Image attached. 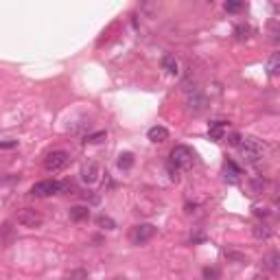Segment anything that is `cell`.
<instances>
[{
	"mask_svg": "<svg viewBox=\"0 0 280 280\" xmlns=\"http://www.w3.org/2000/svg\"><path fill=\"white\" fill-rule=\"evenodd\" d=\"M239 149H241V156H243V160H245L247 164H256L260 158H263V154H265L263 140H258V138H254V136L241 138Z\"/></svg>",
	"mask_w": 280,
	"mask_h": 280,
	"instance_id": "6da1fadb",
	"label": "cell"
},
{
	"mask_svg": "<svg viewBox=\"0 0 280 280\" xmlns=\"http://www.w3.org/2000/svg\"><path fill=\"white\" fill-rule=\"evenodd\" d=\"M195 151L190 149V147H186V145H177V147L171 151V160H169V164L173 169H177V171H188V169H193L195 167Z\"/></svg>",
	"mask_w": 280,
	"mask_h": 280,
	"instance_id": "7a4b0ae2",
	"label": "cell"
},
{
	"mask_svg": "<svg viewBox=\"0 0 280 280\" xmlns=\"http://www.w3.org/2000/svg\"><path fill=\"white\" fill-rule=\"evenodd\" d=\"M70 162V154L63 149H57V151H50L44 158V171H48V173H57V171L66 169Z\"/></svg>",
	"mask_w": 280,
	"mask_h": 280,
	"instance_id": "3957f363",
	"label": "cell"
},
{
	"mask_svg": "<svg viewBox=\"0 0 280 280\" xmlns=\"http://www.w3.org/2000/svg\"><path fill=\"white\" fill-rule=\"evenodd\" d=\"M55 193H61V182L57 180H42L31 186V195L33 197H50Z\"/></svg>",
	"mask_w": 280,
	"mask_h": 280,
	"instance_id": "277c9868",
	"label": "cell"
},
{
	"mask_svg": "<svg viewBox=\"0 0 280 280\" xmlns=\"http://www.w3.org/2000/svg\"><path fill=\"white\" fill-rule=\"evenodd\" d=\"M16 221L20 226H24V228H40L44 224V217L37 213L35 208H22L20 213H18Z\"/></svg>",
	"mask_w": 280,
	"mask_h": 280,
	"instance_id": "5b68a950",
	"label": "cell"
},
{
	"mask_svg": "<svg viewBox=\"0 0 280 280\" xmlns=\"http://www.w3.org/2000/svg\"><path fill=\"white\" fill-rule=\"evenodd\" d=\"M156 234V228L151 226V224H140L136 228H131V232H129V241L133 245H143V243H147V241L151 239Z\"/></svg>",
	"mask_w": 280,
	"mask_h": 280,
	"instance_id": "8992f818",
	"label": "cell"
},
{
	"mask_svg": "<svg viewBox=\"0 0 280 280\" xmlns=\"http://www.w3.org/2000/svg\"><path fill=\"white\" fill-rule=\"evenodd\" d=\"M226 129H228V125L224 120H215V123L208 125V138L215 140V143H219V140L226 138Z\"/></svg>",
	"mask_w": 280,
	"mask_h": 280,
	"instance_id": "52a82bcc",
	"label": "cell"
},
{
	"mask_svg": "<svg viewBox=\"0 0 280 280\" xmlns=\"http://www.w3.org/2000/svg\"><path fill=\"white\" fill-rule=\"evenodd\" d=\"M99 164L97 162H90V164H86L84 169H81V180H84L86 184H94L99 180Z\"/></svg>",
	"mask_w": 280,
	"mask_h": 280,
	"instance_id": "ba28073f",
	"label": "cell"
},
{
	"mask_svg": "<svg viewBox=\"0 0 280 280\" xmlns=\"http://www.w3.org/2000/svg\"><path fill=\"white\" fill-rule=\"evenodd\" d=\"M147 138L151 140V143H164V140H169V129L162 127V125H156L147 131Z\"/></svg>",
	"mask_w": 280,
	"mask_h": 280,
	"instance_id": "9c48e42d",
	"label": "cell"
},
{
	"mask_svg": "<svg viewBox=\"0 0 280 280\" xmlns=\"http://www.w3.org/2000/svg\"><path fill=\"white\" fill-rule=\"evenodd\" d=\"M162 68L167 70L169 75H177V68H180V63H177V57L175 55H164L162 57Z\"/></svg>",
	"mask_w": 280,
	"mask_h": 280,
	"instance_id": "30bf717a",
	"label": "cell"
},
{
	"mask_svg": "<svg viewBox=\"0 0 280 280\" xmlns=\"http://www.w3.org/2000/svg\"><path fill=\"white\" fill-rule=\"evenodd\" d=\"M88 217H90L88 206H73V208H70V219H73V221H84Z\"/></svg>",
	"mask_w": 280,
	"mask_h": 280,
	"instance_id": "8fae6325",
	"label": "cell"
},
{
	"mask_svg": "<svg viewBox=\"0 0 280 280\" xmlns=\"http://www.w3.org/2000/svg\"><path fill=\"white\" fill-rule=\"evenodd\" d=\"M252 234H254L256 239L267 241V239L271 237V228L267 226V224H258V226H254V228H252Z\"/></svg>",
	"mask_w": 280,
	"mask_h": 280,
	"instance_id": "7c38bea8",
	"label": "cell"
},
{
	"mask_svg": "<svg viewBox=\"0 0 280 280\" xmlns=\"http://www.w3.org/2000/svg\"><path fill=\"white\" fill-rule=\"evenodd\" d=\"M278 70H280V55L273 53L269 57V61H267V75H269V77H276Z\"/></svg>",
	"mask_w": 280,
	"mask_h": 280,
	"instance_id": "4fadbf2b",
	"label": "cell"
},
{
	"mask_svg": "<svg viewBox=\"0 0 280 280\" xmlns=\"http://www.w3.org/2000/svg\"><path fill=\"white\" fill-rule=\"evenodd\" d=\"M224 169H226V177H230V182H234L237 177L241 175V171H239V167L234 164L232 160H228L226 164H224Z\"/></svg>",
	"mask_w": 280,
	"mask_h": 280,
	"instance_id": "5bb4252c",
	"label": "cell"
},
{
	"mask_svg": "<svg viewBox=\"0 0 280 280\" xmlns=\"http://www.w3.org/2000/svg\"><path fill=\"white\" fill-rule=\"evenodd\" d=\"M265 267L269 271H278V252H271V254H267V258L263 260Z\"/></svg>",
	"mask_w": 280,
	"mask_h": 280,
	"instance_id": "9a60e30c",
	"label": "cell"
},
{
	"mask_svg": "<svg viewBox=\"0 0 280 280\" xmlns=\"http://www.w3.org/2000/svg\"><path fill=\"white\" fill-rule=\"evenodd\" d=\"M131 164H133V156L131 154H120L118 156V169L127 171V169H131Z\"/></svg>",
	"mask_w": 280,
	"mask_h": 280,
	"instance_id": "2e32d148",
	"label": "cell"
},
{
	"mask_svg": "<svg viewBox=\"0 0 280 280\" xmlns=\"http://www.w3.org/2000/svg\"><path fill=\"white\" fill-rule=\"evenodd\" d=\"M107 133L105 131H97V133H90V136L86 138V143H90V145H99V143H103Z\"/></svg>",
	"mask_w": 280,
	"mask_h": 280,
	"instance_id": "e0dca14e",
	"label": "cell"
},
{
	"mask_svg": "<svg viewBox=\"0 0 280 280\" xmlns=\"http://www.w3.org/2000/svg\"><path fill=\"white\" fill-rule=\"evenodd\" d=\"M203 278H206V280H217L219 278V269H217V267H206V269H203Z\"/></svg>",
	"mask_w": 280,
	"mask_h": 280,
	"instance_id": "ac0fdd59",
	"label": "cell"
},
{
	"mask_svg": "<svg viewBox=\"0 0 280 280\" xmlns=\"http://www.w3.org/2000/svg\"><path fill=\"white\" fill-rule=\"evenodd\" d=\"M224 7H226V11H230V14H237V11L243 9V3H226Z\"/></svg>",
	"mask_w": 280,
	"mask_h": 280,
	"instance_id": "d6986e66",
	"label": "cell"
},
{
	"mask_svg": "<svg viewBox=\"0 0 280 280\" xmlns=\"http://www.w3.org/2000/svg\"><path fill=\"white\" fill-rule=\"evenodd\" d=\"M99 226H105L107 230H112V228H116V224H114V221H112L110 217H103V215H101V217H99Z\"/></svg>",
	"mask_w": 280,
	"mask_h": 280,
	"instance_id": "ffe728a7",
	"label": "cell"
},
{
	"mask_svg": "<svg viewBox=\"0 0 280 280\" xmlns=\"http://www.w3.org/2000/svg\"><path fill=\"white\" fill-rule=\"evenodd\" d=\"M252 210H254V215H256V217H263V219L267 217V215H269V210H267L265 206H254Z\"/></svg>",
	"mask_w": 280,
	"mask_h": 280,
	"instance_id": "44dd1931",
	"label": "cell"
},
{
	"mask_svg": "<svg viewBox=\"0 0 280 280\" xmlns=\"http://www.w3.org/2000/svg\"><path fill=\"white\" fill-rule=\"evenodd\" d=\"M234 33H237V40H245L247 33H250V29H247V27H237Z\"/></svg>",
	"mask_w": 280,
	"mask_h": 280,
	"instance_id": "7402d4cb",
	"label": "cell"
},
{
	"mask_svg": "<svg viewBox=\"0 0 280 280\" xmlns=\"http://www.w3.org/2000/svg\"><path fill=\"white\" fill-rule=\"evenodd\" d=\"M228 143H230L232 147H239V145H241V133H230V136H228Z\"/></svg>",
	"mask_w": 280,
	"mask_h": 280,
	"instance_id": "603a6c76",
	"label": "cell"
},
{
	"mask_svg": "<svg viewBox=\"0 0 280 280\" xmlns=\"http://www.w3.org/2000/svg\"><path fill=\"white\" fill-rule=\"evenodd\" d=\"M14 147H18V140H3L0 143V149H14Z\"/></svg>",
	"mask_w": 280,
	"mask_h": 280,
	"instance_id": "cb8c5ba5",
	"label": "cell"
},
{
	"mask_svg": "<svg viewBox=\"0 0 280 280\" xmlns=\"http://www.w3.org/2000/svg\"><path fill=\"white\" fill-rule=\"evenodd\" d=\"M276 27H278V24H276V20H273V22L269 24V31H271V40H273V42H278V29H276Z\"/></svg>",
	"mask_w": 280,
	"mask_h": 280,
	"instance_id": "d4e9b609",
	"label": "cell"
},
{
	"mask_svg": "<svg viewBox=\"0 0 280 280\" xmlns=\"http://www.w3.org/2000/svg\"><path fill=\"white\" fill-rule=\"evenodd\" d=\"M256 280H269V278H267V276H256Z\"/></svg>",
	"mask_w": 280,
	"mask_h": 280,
	"instance_id": "484cf974",
	"label": "cell"
}]
</instances>
